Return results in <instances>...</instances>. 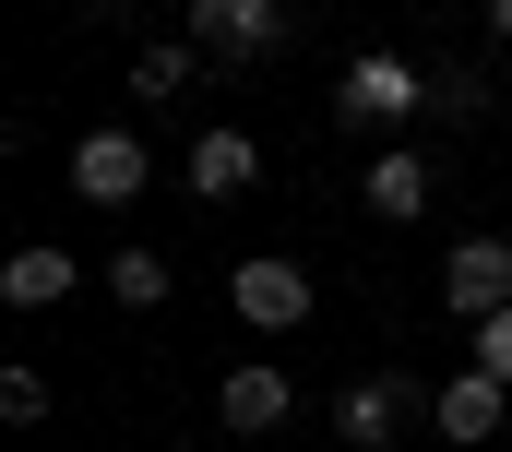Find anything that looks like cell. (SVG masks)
I'll return each instance as SVG.
<instances>
[{"instance_id": "cell-1", "label": "cell", "mask_w": 512, "mask_h": 452, "mask_svg": "<svg viewBox=\"0 0 512 452\" xmlns=\"http://www.w3.org/2000/svg\"><path fill=\"white\" fill-rule=\"evenodd\" d=\"M227 310H239L251 334H298V322L322 310V286H310V262H274V250H251V262H227Z\"/></svg>"}, {"instance_id": "cell-2", "label": "cell", "mask_w": 512, "mask_h": 452, "mask_svg": "<svg viewBox=\"0 0 512 452\" xmlns=\"http://www.w3.org/2000/svg\"><path fill=\"white\" fill-rule=\"evenodd\" d=\"M417 108H429V72H417V60H393V48H358V60L334 72V119H358V131L417 119Z\"/></svg>"}, {"instance_id": "cell-3", "label": "cell", "mask_w": 512, "mask_h": 452, "mask_svg": "<svg viewBox=\"0 0 512 452\" xmlns=\"http://www.w3.org/2000/svg\"><path fill=\"white\" fill-rule=\"evenodd\" d=\"M441 310L477 334V322H501L512 310V238H453V262H441Z\"/></svg>"}, {"instance_id": "cell-4", "label": "cell", "mask_w": 512, "mask_h": 452, "mask_svg": "<svg viewBox=\"0 0 512 452\" xmlns=\"http://www.w3.org/2000/svg\"><path fill=\"white\" fill-rule=\"evenodd\" d=\"M286 36V0H191V48L203 60H262Z\"/></svg>"}, {"instance_id": "cell-5", "label": "cell", "mask_w": 512, "mask_h": 452, "mask_svg": "<svg viewBox=\"0 0 512 452\" xmlns=\"http://www.w3.org/2000/svg\"><path fill=\"white\" fill-rule=\"evenodd\" d=\"M429 417H441V441H501V417H512V381H489V369H477V357H465V369H453V381H441V393H429Z\"/></svg>"}, {"instance_id": "cell-6", "label": "cell", "mask_w": 512, "mask_h": 452, "mask_svg": "<svg viewBox=\"0 0 512 452\" xmlns=\"http://www.w3.org/2000/svg\"><path fill=\"white\" fill-rule=\"evenodd\" d=\"M143 179H155V155H143L131 131H84V143H72V191H84V203H143Z\"/></svg>"}, {"instance_id": "cell-7", "label": "cell", "mask_w": 512, "mask_h": 452, "mask_svg": "<svg viewBox=\"0 0 512 452\" xmlns=\"http://www.w3.org/2000/svg\"><path fill=\"white\" fill-rule=\"evenodd\" d=\"M215 417H227L239 441H274V429L298 417V381H286L274 357H251V369H227V393H215Z\"/></svg>"}, {"instance_id": "cell-8", "label": "cell", "mask_w": 512, "mask_h": 452, "mask_svg": "<svg viewBox=\"0 0 512 452\" xmlns=\"http://www.w3.org/2000/svg\"><path fill=\"white\" fill-rule=\"evenodd\" d=\"M358 203H370L382 226H417L429 215V155H417V143H382V155L358 167Z\"/></svg>"}, {"instance_id": "cell-9", "label": "cell", "mask_w": 512, "mask_h": 452, "mask_svg": "<svg viewBox=\"0 0 512 452\" xmlns=\"http://www.w3.org/2000/svg\"><path fill=\"white\" fill-rule=\"evenodd\" d=\"M179 179H191V203H239V191L262 179V143H251V131H227V119H215V131L191 143V167H179Z\"/></svg>"}, {"instance_id": "cell-10", "label": "cell", "mask_w": 512, "mask_h": 452, "mask_svg": "<svg viewBox=\"0 0 512 452\" xmlns=\"http://www.w3.org/2000/svg\"><path fill=\"white\" fill-rule=\"evenodd\" d=\"M405 405H417V393H405L393 369H370V381H346V393H334V429H346L358 452H382L393 429H405Z\"/></svg>"}, {"instance_id": "cell-11", "label": "cell", "mask_w": 512, "mask_h": 452, "mask_svg": "<svg viewBox=\"0 0 512 452\" xmlns=\"http://www.w3.org/2000/svg\"><path fill=\"white\" fill-rule=\"evenodd\" d=\"M72 274H84V262H72L60 238H24V250L0 262V298H12V310H60V298H72Z\"/></svg>"}, {"instance_id": "cell-12", "label": "cell", "mask_w": 512, "mask_h": 452, "mask_svg": "<svg viewBox=\"0 0 512 452\" xmlns=\"http://www.w3.org/2000/svg\"><path fill=\"white\" fill-rule=\"evenodd\" d=\"M191 84H203V48H191V36H155V48L131 60V96H143V108H167V96H191Z\"/></svg>"}, {"instance_id": "cell-13", "label": "cell", "mask_w": 512, "mask_h": 452, "mask_svg": "<svg viewBox=\"0 0 512 452\" xmlns=\"http://www.w3.org/2000/svg\"><path fill=\"white\" fill-rule=\"evenodd\" d=\"M108 298L120 310H167V250H108Z\"/></svg>"}, {"instance_id": "cell-14", "label": "cell", "mask_w": 512, "mask_h": 452, "mask_svg": "<svg viewBox=\"0 0 512 452\" xmlns=\"http://www.w3.org/2000/svg\"><path fill=\"white\" fill-rule=\"evenodd\" d=\"M0 417L36 429V417H48V369H0Z\"/></svg>"}, {"instance_id": "cell-15", "label": "cell", "mask_w": 512, "mask_h": 452, "mask_svg": "<svg viewBox=\"0 0 512 452\" xmlns=\"http://www.w3.org/2000/svg\"><path fill=\"white\" fill-rule=\"evenodd\" d=\"M429 108H441V119H477V108H489V84H477V72H429Z\"/></svg>"}, {"instance_id": "cell-16", "label": "cell", "mask_w": 512, "mask_h": 452, "mask_svg": "<svg viewBox=\"0 0 512 452\" xmlns=\"http://www.w3.org/2000/svg\"><path fill=\"white\" fill-rule=\"evenodd\" d=\"M465 345H477V369H489V381H512V310H501V322H477Z\"/></svg>"}, {"instance_id": "cell-17", "label": "cell", "mask_w": 512, "mask_h": 452, "mask_svg": "<svg viewBox=\"0 0 512 452\" xmlns=\"http://www.w3.org/2000/svg\"><path fill=\"white\" fill-rule=\"evenodd\" d=\"M489 36H501V48H512V0H489Z\"/></svg>"}]
</instances>
